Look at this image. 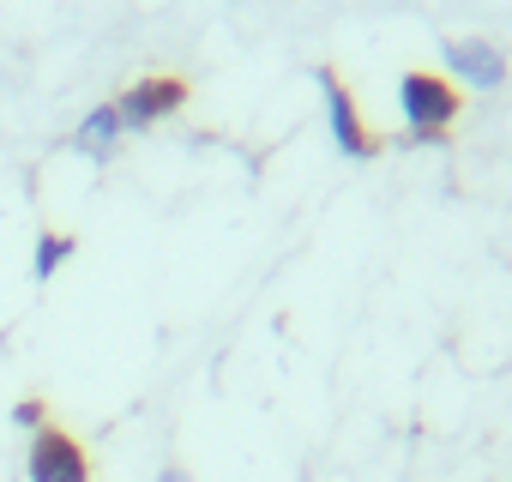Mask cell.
<instances>
[{
  "label": "cell",
  "instance_id": "1",
  "mask_svg": "<svg viewBox=\"0 0 512 482\" xmlns=\"http://www.w3.org/2000/svg\"><path fill=\"white\" fill-rule=\"evenodd\" d=\"M398 115H404V133L416 145H440L458 115H464V91L446 79V73H428V67H410L398 79Z\"/></svg>",
  "mask_w": 512,
  "mask_h": 482
},
{
  "label": "cell",
  "instance_id": "2",
  "mask_svg": "<svg viewBox=\"0 0 512 482\" xmlns=\"http://www.w3.org/2000/svg\"><path fill=\"white\" fill-rule=\"evenodd\" d=\"M187 79L181 73H145V79H133L121 97H109L115 103V115H121V127L127 133H151L157 121H169V115H181L187 109Z\"/></svg>",
  "mask_w": 512,
  "mask_h": 482
},
{
  "label": "cell",
  "instance_id": "3",
  "mask_svg": "<svg viewBox=\"0 0 512 482\" xmlns=\"http://www.w3.org/2000/svg\"><path fill=\"white\" fill-rule=\"evenodd\" d=\"M314 85H320V103H326V127H332V145L344 151V157H374L380 151V139H374V127L362 121V109H356V97H350V85L338 79V67H314Z\"/></svg>",
  "mask_w": 512,
  "mask_h": 482
},
{
  "label": "cell",
  "instance_id": "4",
  "mask_svg": "<svg viewBox=\"0 0 512 482\" xmlns=\"http://www.w3.org/2000/svg\"><path fill=\"white\" fill-rule=\"evenodd\" d=\"M25 476H31V482H91V458H85V446H79L61 422H49V428L31 434Z\"/></svg>",
  "mask_w": 512,
  "mask_h": 482
},
{
  "label": "cell",
  "instance_id": "5",
  "mask_svg": "<svg viewBox=\"0 0 512 482\" xmlns=\"http://www.w3.org/2000/svg\"><path fill=\"white\" fill-rule=\"evenodd\" d=\"M446 79L458 91H500L506 85V49L488 37H452L446 43Z\"/></svg>",
  "mask_w": 512,
  "mask_h": 482
},
{
  "label": "cell",
  "instance_id": "6",
  "mask_svg": "<svg viewBox=\"0 0 512 482\" xmlns=\"http://www.w3.org/2000/svg\"><path fill=\"white\" fill-rule=\"evenodd\" d=\"M121 139H127V127H121L115 103L85 109V115H79V127H73V151H79V157H91V163H109V157L121 151Z\"/></svg>",
  "mask_w": 512,
  "mask_h": 482
},
{
  "label": "cell",
  "instance_id": "7",
  "mask_svg": "<svg viewBox=\"0 0 512 482\" xmlns=\"http://www.w3.org/2000/svg\"><path fill=\"white\" fill-rule=\"evenodd\" d=\"M73 254H79V241H73L67 229H43V235H37V248H31V278H43V284H49Z\"/></svg>",
  "mask_w": 512,
  "mask_h": 482
},
{
  "label": "cell",
  "instance_id": "8",
  "mask_svg": "<svg viewBox=\"0 0 512 482\" xmlns=\"http://www.w3.org/2000/svg\"><path fill=\"white\" fill-rule=\"evenodd\" d=\"M13 422H19V428H31V434H37V428H49L43 398H19V404H13Z\"/></svg>",
  "mask_w": 512,
  "mask_h": 482
},
{
  "label": "cell",
  "instance_id": "9",
  "mask_svg": "<svg viewBox=\"0 0 512 482\" xmlns=\"http://www.w3.org/2000/svg\"><path fill=\"white\" fill-rule=\"evenodd\" d=\"M157 482H187V476H181V470H163V476H157Z\"/></svg>",
  "mask_w": 512,
  "mask_h": 482
}]
</instances>
